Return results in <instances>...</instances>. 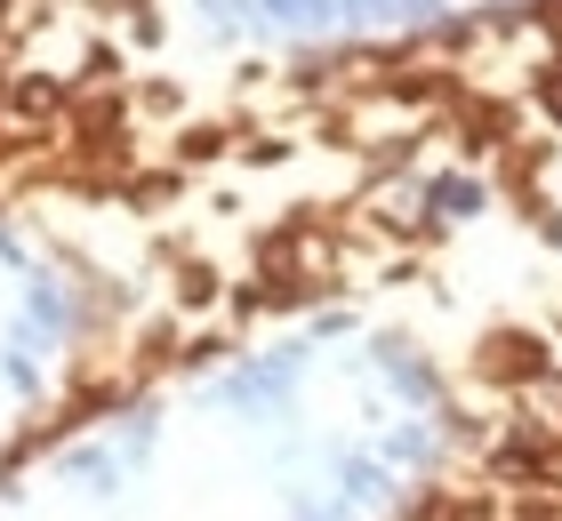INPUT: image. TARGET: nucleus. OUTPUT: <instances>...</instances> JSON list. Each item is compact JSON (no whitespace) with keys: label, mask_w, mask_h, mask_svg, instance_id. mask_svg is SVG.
Segmentation results:
<instances>
[{"label":"nucleus","mask_w":562,"mask_h":521,"mask_svg":"<svg viewBox=\"0 0 562 521\" xmlns=\"http://www.w3.org/2000/svg\"><path fill=\"white\" fill-rule=\"evenodd\" d=\"M498 482H539V441H506V450L491 457Z\"/></svg>","instance_id":"f03ea898"},{"label":"nucleus","mask_w":562,"mask_h":521,"mask_svg":"<svg viewBox=\"0 0 562 521\" xmlns=\"http://www.w3.org/2000/svg\"><path fill=\"white\" fill-rule=\"evenodd\" d=\"M547 113L562 121V72H554V81H547Z\"/></svg>","instance_id":"20e7f679"},{"label":"nucleus","mask_w":562,"mask_h":521,"mask_svg":"<svg viewBox=\"0 0 562 521\" xmlns=\"http://www.w3.org/2000/svg\"><path fill=\"white\" fill-rule=\"evenodd\" d=\"M9 104H16L24 121H33V113H57V89H48V81H16V89H9Z\"/></svg>","instance_id":"7ed1b4c3"},{"label":"nucleus","mask_w":562,"mask_h":521,"mask_svg":"<svg viewBox=\"0 0 562 521\" xmlns=\"http://www.w3.org/2000/svg\"><path fill=\"white\" fill-rule=\"evenodd\" d=\"M474 361H482V377H506V385H515V377H539V370H547V346H539V337H515V329H506V337H491Z\"/></svg>","instance_id":"f257e3e1"}]
</instances>
